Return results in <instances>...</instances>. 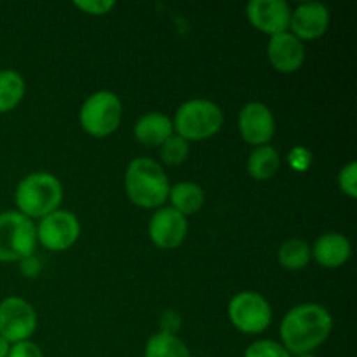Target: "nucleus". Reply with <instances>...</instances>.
<instances>
[{"label":"nucleus","instance_id":"obj_1","mask_svg":"<svg viewBox=\"0 0 357 357\" xmlns=\"http://www.w3.org/2000/svg\"><path fill=\"white\" fill-rule=\"evenodd\" d=\"M333 319L331 314L317 303L296 305L286 314L281 324L282 347L289 354L303 356L316 351L330 337Z\"/></svg>","mask_w":357,"mask_h":357},{"label":"nucleus","instance_id":"obj_2","mask_svg":"<svg viewBox=\"0 0 357 357\" xmlns=\"http://www.w3.org/2000/svg\"><path fill=\"white\" fill-rule=\"evenodd\" d=\"M126 190L139 208H159L169 197V181L160 164L149 157H139L126 171Z\"/></svg>","mask_w":357,"mask_h":357},{"label":"nucleus","instance_id":"obj_3","mask_svg":"<svg viewBox=\"0 0 357 357\" xmlns=\"http://www.w3.org/2000/svg\"><path fill=\"white\" fill-rule=\"evenodd\" d=\"M63 187L49 173H33L17 185L16 204L21 215L28 218H45L61 204Z\"/></svg>","mask_w":357,"mask_h":357},{"label":"nucleus","instance_id":"obj_4","mask_svg":"<svg viewBox=\"0 0 357 357\" xmlns=\"http://www.w3.org/2000/svg\"><path fill=\"white\" fill-rule=\"evenodd\" d=\"M223 114L216 103L202 98L185 101L178 108L174 115L173 129H176L178 136L192 142H201V139L211 138L213 135L222 129Z\"/></svg>","mask_w":357,"mask_h":357},{"label":"nucleus","instance_id":"obj_5","mask_svg":"<svg viewBox=\"0 0 357 357\" xmlns=\"http://www.w3.org/2000/svg\"><path fill=\"white\" fill-rule=\"evenodd\" d=\"M37 243V227L20 211L0 215V261H17L31 257Z\"/></svg>","mask_w":357,"mask_h":357},{"label":"nucleus","instance_id":"obj_6","mask_svg":"<svg viewBox=\"0 0 357 357\" xmlns=\"http://www.w3.org/2000/svg\"><path fill=\"white\" fill-rule=\"evenodd\" d=\"M122 117V105L117 94L110 91H98L91 94L80 110V124L91 136H108L119 128Z\"/></svg>","mask_w":357,"mask_h":357},{"label":"nucleus","instance_id":"obj_7","mask_svg":"<svg viewBox=\"0 0 357 357\" xmlns=\"http://www.w3.org/2000/svg\"><path fill=\"white\" fill-rule=\"evenodd\" d=\"M229 317L234 326L248 335L261 333L272 321V309L267 300L255 291L237 293L229 303Z\"/></svg>","mask_w":357,"mask_h":357},{"label":"nucleus","instance_id":"obj_8","mask_svg":"<svg viewBox=\"0 0 357 357\" xmlns=\"http://www.w3.org/2000/svg\"><path fill=\"white\" fill-rule=\"evenodd\" d=\"M37 328V314L23 298L9 296L0 303V337L9 344L24 342Z\"/></svg>","mask_w":357,"mask_h":357},{"label":"nucleus","instance_id":"obj_9","mask_svg":"<svg viewBox=\"0 0 357 357\" xmlns=\"http://www.w3.org/2000/svg\"><path fill=\"white\" fill-rule=\"evenodd\" d=\"M80 236V223L70 211L56 209L54 213L42 218L37 229V239L42 246L51 251H65L75 244Z\"/></svg>","mask_w":357,"mask_h":357},{"label":"nucleus","instance_id":"obj_10","mask_svg":"<svg viewBox=\"0 0 357 357\" xmlns=\"http://www.w3.org/2000/svg\"><path fill=\"white\" fill-rule=\"evenodd\" d=\"M251 23L271 37L288 30L291 9L284 0H251L246 7Z\"/></svg>","mask_w":357,"mask_h":357},{"label":"nucleus","instance_id":"obj_11","mask_svg":"<svg viewBox=\"0 0 357 357\" xmlns=\"http://www.w3.org/2000/svg\"><path fill=\"white\" fill-rule=\"evenodd\" d=\"M187 218L174 208L157 209L149 223V234L153 244L162 250H173L187 236Z\"/></svg>","mask_w":357,"mask_h":357},{"label":"nucleus","instance_id":"obj_12","mask_svg":"<svg viewBox=\"0 0 357 357\" xmlns=\"http://www.w3.org/2000/svg\"><path fill=\"white\" fill-rule=\"evenodd\" d=\"M239 129L250 145L264 146L275 132L274 115L264 103H248L239 114Z\"/></svg>","mask_w":357,"mask_h":357},{"label":"nucleus","instance_id":"obj_13","mask_svg":"<svg viewBox=\"0 0 357 357\" xmlns=\"http://www.w3.org/2000/svg\"><path fill=\"white\" fill-rule=\"evenodd\" d=\"M330 24V10L319 2H307L291 13L289 26L298 40H312L321 37Z\"/></svg>","mask_w":357,"mask_h":357},{"label":"nucleus","instance_id":"obj_14","mask_svg":"<svg viewBox=\"0 0 357 357\" xmlns=\"http://www.w3.org/2000/svg\"><path fill=\"white\" fill-rule=\"evenodd\" d=\"M267 54L268 61L275 70L282 73H293L302 66L303 59H305V47L295 35L282 31L271 38Z\"/></svg>","mask_w":357,"mask_h":357},{"label":"nucleus","instance_id":"obj_15","mask_svg":"<svg viewBox=\"0 0 357 357\" xmlns=\"http://www.w3.org/2000/svg\"><path fill=\"white\" fill-rule=\"evenodd\" d=\"M351 243L345 236L337 232H330L321 236L314 244V250L310 253L317 260V264L326 268L342 267L351 257Z\"/></svg>","mask_w":357,"mask_h":357},{"label":"nucleus","instance_id":"obj_16","mask_svg":"<svg viewBox=\"0 0 357 357\" xmlns=\"http://www.w3.org/2000/svg\"><path fill=\"white\" fill-rule=\"evenodd\" d=\"M135 136L142 145L160 146L173 136V122L162 114H146L136 122Z\"/></svg>","mask_w":357,"mask_h":357},{"label":"nucleus","instance_id":"obj_17","mask_svg":"<svg viewBox=\"0 0 357 357\" xmlns=\"http://www.w3.org/2000/svg\"><path fill=\"white\" fill-rule=\"evenodd\" d=\"M169 199L173 202V208L180 211L181 215H194L204 204V192L199 185L192 181H181L173 188H169Z\"/></svg>","mask_w":357,"mask_h":357},{"label":"nucleus","instance_id":"obj_18","mask_svg":"<svg viewBox=\"0 0 357 357\" xmlns=\"http://www.w3.org/2000/svg\"><path fill=\"white\" fill-rule=\"evenodd\" d=\"M279 164L281 160H279L278 150L274 146L264 145L251 152L248 159V171L257 180H268L278 173Z\"/></svg>","mask_w":357,"mask_h":357},{"label":"nucleus","instance_id":"obj_19","mask_svg":"<svg viewBox=\"0 0 357 357\" xmlns=\"http://www.w3.org/2000/svg\"><path fill=\"white\" fill-rule=\"evenodd\" d=\"M145 357H192L190 351L187 345L171 333H160L153 335L145 347Z\"/></svg>","mask_w":357,"mask_h":357},{"label":"nucleus","instance_id":"obj_20","mask_svg":"<svg viewBox=\"0 0 357 357\" xmlns=\"http://www.w3.org/2000/svg\"><path fill=\"white\" fill-rule=\"evenodd\" d=\"M24 80L16 70L0 72V114L9 112L23 100Z\"/></svg>","mask_w":357,"mask_h":357},{"label":"nucleus","instance_id":"obj_21","mask_svg":"<svg viewBox=\"0 0 357 357\" xmlns=\"http://www.w3.org/2000/svg\"><path fill=\"white\" fill-rule=\"evenodd\" d=\"M310 248L302 239H289L279 250V261L288 271L305 268L310 261Z\"/></svg>","mask_w":357,"mask_h":357},{"label":"nucleus","instance_id":"obj_22","mask_svg":"<svg viewBox=\"0 0 357 357\" xmlns=\"http://www.w3.org/2000/svg\"><path fill=\"white\" fill-rule=\"evenodd\" d=\"M188 155V142L181 136H171L160 145V157L167 166H178Z\"/></svg>","mask_w":357,"mask_h":357},{"label":"nucleus","instance_id":"obj_23","mask_svg":"<svg viewBox=\"0 0 357 357\" xmlns=\"http://www.w3.org/2000/svg\"><path fill=\"white\" fill-rule=\"evenodd\" d=\"M244 357H291L281 344L272 340H258L246 349Z\"/></svg>","mask_w":357,"mask_h":357},{"label":"nucleus","instance_id":"obj_24","mask_svg":"<svg viewBox=\"0 0 357 357\" xmlns=\"http://www.w3.org/2000/svg\"><path fill=\"white\" fill-rule=\"evenodd\" d=\"M338 185L342 192L351 199L357 197V164L349 162L338 174Z\"/></svg>","mask_w":357,"mask_h":357},{"label":"nucleus","instance_id":"obj_25","mask_svg":"<svg viewBox=\"0 0 357 357\" xmlns=\"http://www.w3.org/2000/svg\"><path fill=\"white\" fill-rule=\"evenodd\" d=\"M75 7L86 10L87 14H107L108 10L114 9V0H77Z\"/></svg>","mask_w":357,"mask_h":357},{"label":"nucleus","instance_id":"obj_26","mask_svg":"<svg viewBox=\"0 0 357 357\" xmlns=\"http://www.w3.org/2000/svg\"><path fill=\"white\" fill-rule=\"evenodd\" d=\"M7 357H44L42 356L40 347L37 344L30 340H24V342H17L14 344L13 347L9 349V354Z\"/></svg>","mask_w":357,"mask_h":357},{"label":"nucleus","instance_id":"obj_27","mask_svg":"<svg viewBox=\"0 0 357 357\" xmlns=\"http://www.w3.org/2000/svg\"><path fill=\"white\" fill-rule=\"evenodd\" d=\"M288 160H289V164H291L293 169L305 171L307 167H309L310 160H312V155H310V152L307 149L295 146V149L291 150V153H289Z\"/></svg>","mask_w":357,"mask_h":357},{"label":"nucleus","instance_id":"obj_28","mask_svg":"<svg viewBox=\"0 0 357 357\" xmlns=\"http://www.w3.org/2000/svg\"><path fill=\"white\" fill-rule=\"evenodd\" d=\"M21 272H23L26 278H33V275H37L38 272H40V261H38L37 258H33V255L24 258V260H21Z\"/></svg>","mask_w":357,"mask_h":357},{"label":"nucleus","instance_id":"obj_29","mask_svg":"<svg viewBox=\"0 0 357 357\" xmlns=\"http://www.w3.org/2000/svg\"><path fill=\"white\" fill-rule=\"evenodd\" d=\"M167 324H171V328H169V333L171 335H174V331L178 330V328H180V317L176 316V314L174 312H167L166 316L162 317V331L166 330L167 328Z\"/></svg>","mask_w":357,"mask_h":357},{"label":"nucleus","instance_id":"obj_30","mask_svg":"<svg viewBox=\"0 0 357 357\" xmlns=\"http://www.w3.org/2000/svg\"><path fill=\"white\" fill-rule=\"evenodd\" d=\"M9 342L6 340V338L0 337V357H7V354H9Z\"/></svg>","mask_w":357,"mask_h":357},{"label":"nucleus","instance_id":"obj_31","mask_svg":"<svg viewBox=\"0 0 357 357\" xmlns=\"http://www.w3.org/2000/svg\"><path fill=\"white\" fill-rule=\"evenodd\" d=\"M296 357H316V356H312V354H303V356H296Z\"/></svg>","mask_w":357,"mask_h":357}]
</instances>
